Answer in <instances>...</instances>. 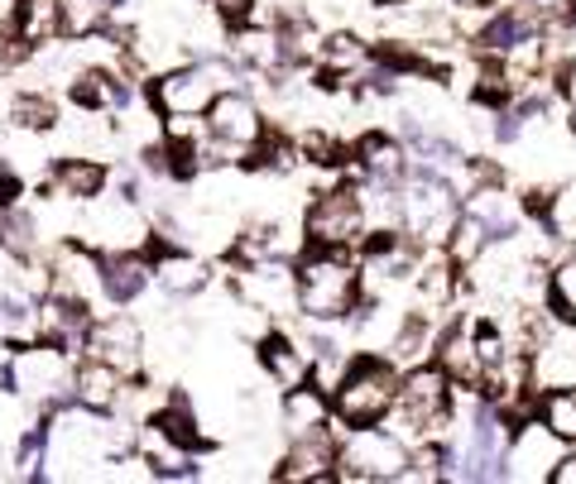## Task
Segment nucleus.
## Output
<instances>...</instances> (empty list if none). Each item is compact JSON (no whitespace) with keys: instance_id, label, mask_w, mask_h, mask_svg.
I'll use <instances>...</instances> for the list:
<instances>
[{"instance_id":"4","label":"nucleus","mask_w":576,"mask_h":484,"mask_svg":"<svg viewBox=\"0 0 576 484\" xmlns=\"http://www.w3.org/2000/svg\"><path fill=\"white\" fill-rule=\"evenodd\" d=\"M456 216H461L456 187L446 183L442 173L413 164L409 178H403L399 193H394V226H399L413 245L442 249V240L452 236V226H456Z\"/></svg>"},{"instance_id":"37","label":"nucleus","mask_w":576,"mask_h":484,"mask_svg":"<svg viewBox=\"0 0 576 484\" xmlns=\"http://www.w3.org/2000/svg\"><path fill=\"white\" fill-rule=\"evenodd\" d=\"M485 6H495V0H456V10H485Z\"/></svg>"},{"instance_id":"14","label":"nucleus","mask_w":576,"mask_h":484,"mask_svg":"<svg viewBox=\"0 0 576 484\" xmlns=\"http://www.w3.org/2000/svg\"><path fill=\"white\" fill-rule=\"evenodd\" d=\"M154 288V264L144 249H115L101 255V298L111 307H135Z\"/></svg>"},{"instance_id":"20","label":"nucleus","mask_w":576,"mask_h":484,"mask_svg":"<svg viewBox=\"0 0 576 484\" xmlns=\"http://www.w3.org/2000/svg\"><path fill=\"white\" fill-rule=\"evenodd\" d=\"M279 428L284 436H317V432H331V393H322L317 384H294L284 389L279 399Z\"/></svg>"},{"instance_id":"34","label":"nucleus","mask_w":576,"mask_h":484,"mask_svg":"<svg viewBox=\"0 0 576 484\" xmlns=\"http://www.w3.org/2000/svg\"><path fill=\"white\" fill-rule=\"evenodd\" d=\"M524 115H518L514 106H504V111H495V125H490V135H495V144H518L524 140Z\"/></svg>"},{"instance_id":"33","label":"nucleus","mask_w":576,"mask_h":484,"mask_svg":"<svg viewBox=\"0 0 576 484\" xmlns=\"http://www.w3.org/2000/svg\"><path fill=\"white\" fill-rule=\"evenodd\" d=\"M207 10H212L226 29H240V24L255 20V0H207Z\"/></svg>"},{"instance_id":"27","label":"nucleus","mask_w":576,"mask_h":484,"mask_svg":"<svg viewBox=\"0 0 576 484\" xmlns=\"http://www.w3.org/2000/svg\"><path fill=\"white\" fill-rule=\"evenodd\" d=\"M10 125H20V130H34V135H49V130L63 125V106L49 96V92H14L10 101Z\"/></svg>"},{"instance_id":"17","label":"nucleus","mask_w":576,"mask_h":484,"mask_svg":"<svg viewBox=\"0 0 576 484\" xmlns=\"http://www.w3.org/2000/svg\"><path fill=\"white\" fill-rule=\"evenodd\" d=\"M255 356H259V370H265L279 389H294V384H308V370H312V356L302 350L298 331H265L255 341Z\"/></svg>"},{"instance_id":"22","label":"nucleus","mask_w":576,"mask_h":484,"mask_svg":"<svg viewBox=\"0 0 576 484\" xmlns=\"http://www.w3.org/2000/svg\"><path fill=\"white\" fill-rule=\"evenodd\" d=\"M538 29V20L533 14H524L518 6H504L495 14H481V24H475V53H485V58H500V53H510L518 39L533 34Z\"/></svg>"},{"instance_id":"10","label":"nucleus","mask_w":576,"mask_h":484,"mask_svg":"<svg viewBox=\"0 0 576 484\" xmlns=\"http://www.w3.org/2000/svg\"><path fill=\"white\" fill-rule=\"evenodd\" d=\"M144 255H150L154 264V284L164 288L168 302H187V298H202V292L212 288V264L197 255V249H183V245H168L150 236V245H144Z\"/></svg>"},{"instance_id":"29","label":"nucleus","mask_w":576,"mask_h":484,"mask_svg":"<svg viewBox=\"0 0 576 484\" xmlns=\"http://www.w3.org/2000/svg\"><path fill=\"white\" fill-rule=\"evenodd\" d=\"M538 422L562 446H576V389H543L538 393Z\"/></svg>"},{"instance_id":"24","label":"nucleus","mask_w":576,"mask_h":484,"mask_svg":"<svg viewBox=\"0 0 576 484\" xmlns=\"http://www.w3.org/2000/svg\"><path fill=\"white\" fill-rule=\"evenodd\" d=\"M543 298L557 321L576 327V255H562L543 269Z\"/></svg>"},{"instance_id":"36","label":"nucleus","mask_w":576,"mask_h":484,"mask_svg":"<svg viewBox=\"0 0 576 484\" xmlns=\"http://www.w3.org/2000/svg\"><path fill=\"white\" fill-rule=\"evenodd\" d=\"M547 484H576V446H567L553 465V475H547Z\"/></svg>"},{"instance_id":"38","label":"nucleus","mask_w":576,"mask_h":484,"mask_svg":"<svg viewBox=\"0 0 576 484\" xmlns=\"http://www.w3.org/2000/svg\"><path fill=\"white\" fill-rule=\"evenodd\" d=\"M380 10H399V6H413V0H374Z\"/></svg>"},{"instance_id":"16","label":"nucleus","mask_w":576,"mask_h":484,"mask_svg":"<svg viewBox=\"0 0 576 484\" xmlns=\"http://www.w3.org/2000/svg\"><path fill=\"white\" fill-rule=\"evenodd\" d=\"M562 451L567 446H562L538 418L518 422V428L510 432V480H547Z\"/></svg>"},{"instance_id":"23","label":"nucleus","mask_w":576,"mask_h":484,"mask_svg":"<svg viewBox=\"0 0 576 484\" xmlns=\"http://www.w3.org/2000/svg\"><path fill=\"white\" fill-rule=\"evenodd\" d=\"M0 341L10 346L39 341V292H29L24 284L0 288Z\"/></svg>"},{"instance_id":"2","label":"nucleus","mask_w":576,"mask_h":484,"mask_svg":"<svg viewBox=\"0 0 576 484\" xmlns=\"http://www.w3.org/2000/svg\"><path fill=\"white\" fill-rule=\"evenodd\" d=\"M72 370H78V350L53 346V341H29L14 346L10 364H0V393L34 403L39 413L72 403Z\"/></svg>"},{"instance_id":"21","label":"nucleus","mask_w":576,"mask_h":484,"mask_svg":"<svg viewBox=\"0 0 576 484\" xmlns=\"http://www.w3.org/2000/svg\"><path fill=\"white\" fill-rule=\"evenodd\" d=\"M125 384L130 379L121 370L82 356L78 370H72V403H86V408H96V413H115L125 399Z\"/></svg>"},{"instance_id":"3","label":"nucleus","mask_w":576,"mask_h":484,"mask_svg":"<svg viewBox=\"0 0 576 484\" xmlns=\"http://www.w3.org/2000/svg\"><path fill=\"white\" fill-rule=\"evenodd\" d=\"M399 364L389 356H374V350H360L346 364L341 384L331 389V422L346 428H374V422L389 418V408L399 399Z\"/></svg>"},{"instance_id":"1","label":"nucleus","mask_w":576,"mask_h":484,"mask_svg":"<svg viewBox=\"0 0 576 484\" xmlns=\"http://www.w3.org/2000/svg\"><path fill=\"white\" fill-rule=\"evenodd\" d=\"M360 292V264L351 259V249H317L308 245V255L294 259V302L302 321H322V327H341L356 312Z\"/></svg>"},{"instance_id":"18","label":"nucleus","mask_w":576,"mask_h":484,"mask_svg":"<svg viewBox=\"0 0 576 484\" xmlns=\"http://www.w3.org/2000/svg\"><path fill=\"white\" fill-rule=\"evenodd\" d=\"M351 158H356L360 178H374V183H389V187H399L403 178H409V168H413V158H409V150H403V140L380 135V130L360 135Z\"/></svg>"},{"instance_id":"30","label":"nucleus","mask_w":576,"mask_h":484,"mask_svg":"<svg viewBox=\"0 0 576 484\" xmlns=\"http://www.w3.org/2000/svg\"><path fill=\"white\" fill-rule=\"evenodd\" d=\"M106 24V6L101 0H58V34L63 39H86Z\"/></svg>"},{"instance_id":"26","label":"nucleus","mask_w":576,"mask_h":484,"mask_svg":"<svg viewBox=\"0 0 576 484\" xmlns=\"http://www.w3.org/2000/svg\"><path fill=\"white\" fill-rule=\"evenodd\" d=\"M0 255H10V259L39 255V222H34V212L20 207V202H14V207H0Z\"/></svg>"},{"instance_id":"35","label":"nucleus","mask_w":576,"mask_h":484,"mask_svg":"<svg viewBox=\"0 0 576 484\" xmlns=\"http://www.w3.org/2000/svg\"><path fill=\"white\" fill-rule=\"evenodd\" d=\"M14 202H24V173L0 164V207H14Z\"/></svg>"},{"instance_id":"15","label":"nucleus","mask_w":576,"mask_h":484,"mask_svg":"<svg viewBox=\"0 0 576 484\" xmlns=\"http://www.w3.org/2000/svg\"><path fill=\"white\" fill-rule=\"evenodd\" d=\"M274 480H288V484H327L337 480V442L331 432H317V436H294L288 451L274 465Z\"/></svg>"},{"instance_id":"5","label":"nucleus","mask_w":576,"mask_h":484,"mask_svg":"<svg viewBox=\"0 0 576 484\" xmlns=\"http://www.w3.org/2000/svg\"><path fill=\"white\" fill-rule=\"evenodd\" d=\"M409 471V442L394 436L384 422L374 428H346L337 442V480L346 484H394Z\"/></svg>"},{"instance_id":"8","label":"nucleus","mask_w":576,"mask_h":484,"mask_svg":"<svg viewBox=\"0 0 576 484\" xmlns=\"http://www.w3.org/2000/svg\"><path fill=\"white\" fill-rule=\"evenodd\" d=\"M78 350L86 360H101V364H111V370H121L125 379L144 374V327L135 317H125V312L92 317Z\"/></svg>"},{"instance_id":"7","label":"nucleus","mask_w":576,"mask_h":484,"mask_svg":"<svg viewBox=\"0 0 576 484\" xmlns=\"http://www.w3.org/2000/svg\"><path fill=\"white\" fill-rule=\"evenodd\" d=\"M82 240L96 249V255H115V249H144L150 245V222H144L140 202H125L121 193H101L92 202H82Z\"/></svg>"},{"instance_id":"28","label":"nucleus","mask_w":576,"mask_h":484,"mask_svg":"<svg viewBox=\"0 0 576 484\" xmlns=\"http://www.w3.org/2000/svg\"><path fill=\"white\" fill-rule=\"evenodd\" d=\"M471 82H475L471 101H475V106H485V111H504L518 96L514 82H510V72H504V63H500V58H485V53H481V63H475Z\"/></svg>"},{"instance_id":"13","label":"nucleus","mask_w":576,"mask_h":484,"mask_svg":"<svg viewBox=\"0 0 576 484\" xmlns=\"http://www.w3.org/2000/svg\"><path fill=\"white\" fill-rule=\"evenodd\" d=\"M49 197L53 202H72V207H82V202L101 197L111 187V168L106 158H92V154H68V158H53L49 164Z\"/></svg>"},{"instance_id":"32","label":"nucleus","mask_w":576,"mask_h":484,"mask_svg":"<svg viewBox=\"0 0 576 484\" xmlns=\"http://www.w3.org/2000/svg\"><path fill=\"white\" fill-rule=\"evenodd\" d=\"M524 14H533L538 24H572L576 0H514Z\"/></svg>"},{"instance_id":"19","label":"nucleus","mask_w":576,"mask_h":484,"mask_svg":"<svg viewBox=\"0 0 576 484\" xmlns=\"http://www.w3.org/2000/svg\"><path fill=\"white\" fill-rule=\"evenodd\" d=\"M428 360L438 364L456 389H481V360H475L471 321H452L442 336H432V356Z\"/></svg>"},{"instance_id":"9","label":"nucleus","mask_w":576,"mask_h":484,"mask_svg":"<svg viewBox=\"0 0 576 484\" xmlns=\"http://www.w3.org/2000/svg\"><path fill=\"white\" fill-rule=\"evenodd\" d=\"M202 125H207L212 140H222V144H230V150H240V154H250L269 130L259 101L250 92H240V86H222V92L212 96V106L202 111Z\"/></svg>"},{"instance_id":"6","label":"nucleus","mask_w":576,"mask_h":484,"mask_svg":"<svg viewBox=\"0 0 576 484\" xmlns=\"http://www.w3.org/2000/svg\"><path fill=\"white\" fill-rule=\"evenodd\" d=\"M366 236V212H360L356 183H337L327 193H317L302 212V240L317 249H351Z\"/></svg>"},{"instance_id":"11","label":"nucleus","mask_w":576,"mask_h":484,"mask_svg":"<svg viewBox=\"0 0 576 484\" xmlns=\"http://www.w3.org/2000/svg\"><path fill=\"white\" fill-rule=\"evenodd\" d=\"M236 292L245 307H259L265 317L279 321L284 312H298L294 302V264L269 255V259H250L245 269L236 274Z\"/></svg>"},{"instance_id":"12","label":"nucleus","mask_w":576,"mask_h":484,"mask_svg":"<svg viewBox=\"0 0 576 484\" xmlns=\"http://www.w3.org/2000/svg\"><path fill=\"white\" fill-rule=\"evenodd\" d=\"M43 292L92 307L101 292V255L86 240H63L49 255V288Z\"/></svg>"},{"instance_id":"25","label":"nucleus","mask_w":576,"mask_h":484,"mask_svg":"<svg viewBox=\"0 0 576 484\" xmlns=\"http://www.w3.org/2000/svg\"><path fill=\"white\" fill-rule=\"evenodd\" d=\"M490 240H495V236H490V226L481 222V216H471L466 207H461V216H456V226H452V236L442 240V255L452 259V264H456L461 274H466L471 264L481 259V249H485Z\"/></svg>"},{"instance_id":"31","label":"nucleus","mask_w":576,"mask_h":484,"mask_svg":"<svg viewBox=\"0 0 576 484\" xmlns=\"http://www.w3.org/2000/svg\"><path fill=\"white\" fill-rule=\"evenodd\" d=\"M0 53H6V58H24V39H20V0H0Z\"/></svg>"}]
</instances>
